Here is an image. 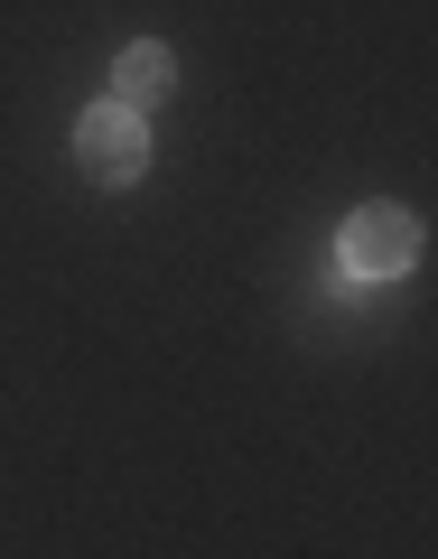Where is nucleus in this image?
Returning a JSON list of instances; mask_svg holds the SVG:
<instances>
[{
  "instance_id": "nucleus-3",
  "label": "nucleus",
  "mask_w": 438,
  "mask_h": 559,
  "mask_svg": "<svg viewBox=\"0 0 438 559\" xmlns=\"http://www.w3.org/2000/svg\"><path fill=\"white\" fill-rule=\"evenodd\" d=\"M168 84H178V66H168V47H159V38L121 47V66H113V103H121V112H159Z\"/></svg>"
},
{
  "instance_id": "nucleus-2",
  "label": "nucleus",
  "mask_w": 438,
  "mask_h": 559,
  "mask_svg": "<svg viewBox=\"0 0 438 559\" xmlns=\"http://www.w3.org/2000/svg\"><path fill=\"white\" fill-rule=\"evenodd\" d=\"M419 261V224L401 205H355L345 215V271L355 280H401Z\"/></svg>"
},
{
  "instance_id": "nucleus-1",
  "label": "nucleus",
  "mask_w": 438,
  "mask_h": 559,
  "mask_svg": "<svg viewBox=\"0 0 438 559\" xmlns=\"http://www.w3.org/2000/svg\"><path fill=\"white\" fill-rule=\"evenodd\" d=\"M75 159H84V178L131 187L140 168H150V131H140V112H121V103H94V112L75 121Z\"/></svg>"
}]
</instances>
